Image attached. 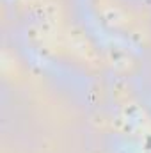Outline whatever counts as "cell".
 <instances>
[{
  "label": "cell",
  "instance_id": "1",
  "mask_svg": "<svg viewBox=\"0 0 151 153\" xmlns=\"http://www.w3.org/2000/svg\"><path fill=\"white\" fill-rule=\"evenodd\" d=\"M68 38H70V45H71V48H73V52L76 55H80L85 61H94L96 59V50L93 48L89 39L84 36V32H80L78 29H71L68 32Z\"/></svg>",
  "mask_w": 151,
  "mask_h": 153
}]
</instances>
